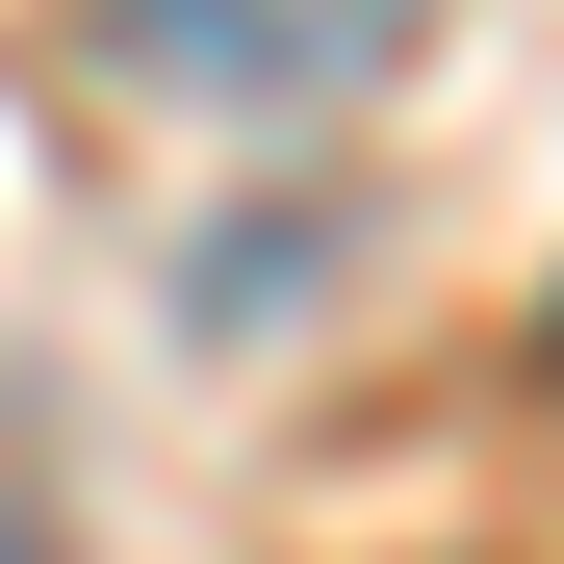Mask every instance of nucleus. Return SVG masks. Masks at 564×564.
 I'll list each match as a JSON object with an SVG mask.
<instances>
[{"instance_id": "obj_1", "label": "nucleus", "mask_w": 564, "mask_h": 564, "mask_svg": "<svg viewBox=\"0 0 564 564\" xmlns=\"http://www.w3.org/2000/svg\"><path fill=\"white\" fill-rule=\"evenodd\" d=\"M104 26V77H154V104H206V129H334V104H386L436 0H77Z\"/></svg>"}, {"instance_id": "obj_2", "label": "nucleus", "mask_w": 564, "mask_h": 564, "mask_svg": "<svg viewBox=\"0 0 564 564\" xmlns=\"http://www.w3.org/2000/svg\"><path fill=\"white\" fill-rule=\"evenodd\" d=\"M539 386H564V308H539Z\"/></svg>"}]
</instances>
